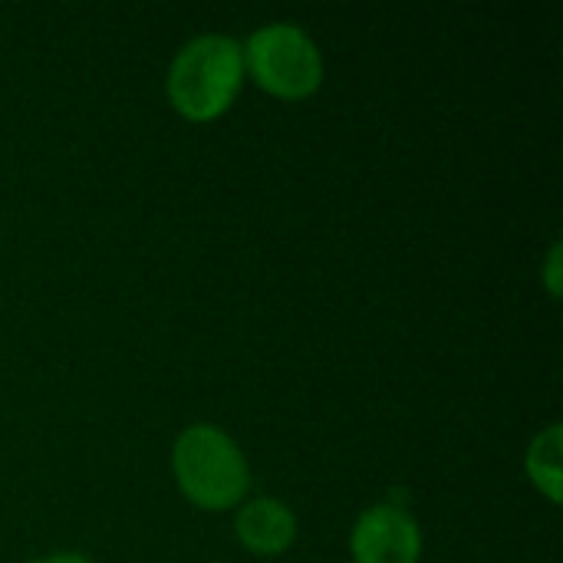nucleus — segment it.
I'll return each instance as SVG.
<instances>
[{
	"label": "nucleus",
	"instance_id": "5",
	"mask_svg": "<svg viewBox=\"0 0 563 563\" xmlns=\"http://www.w3.org/2000/svg\"><path fill=\"white\" fill-rule=\"evenodd\" d=\"M238 541L257 558H277L297 541V515L277 498H251L238 505Z\"/></svg>",
	"mask_w": 563,
	"mask_h": 563
},
{
	"label": "nucleus",
	"instance_id": "7",
	"mask_svg": "<svg viewBox=\"0 0 563 563\" xmlns=\"http://www.w3.org/2000/svg\"><path fill=\"white\" fill-rule=\"evenodd\" d=\"M558 267H561V247L554 244L551 247V257H548V287L554 297H561V280H558Z\"/></svg>",
	"mask_w": 563,
	"mask_h": 563
},
{
	"label": "nucleus",
	"instance_id": "3",
	"mask_svg": "<svg viewBox=\"0 0 563 563\" xmlns=\"http://www.w3.org/2000/svg\"><path fill=\"white\" fill-rule=\"evenodd\" d=\"M244 73L277 99H303L323 82V56L313 36L297 23L257 26L241 43Z\"/></svg>",
	"mask_w": 563,
	"mask_h": 563
},
{
	"label": "nucleus",
	"instance_id": "4",
	"mask_svg": "<svg viewBox=\"0 0 563 563\" xmlns=\"http://www.w3.org/2000/svg\"><path fill=\"white\" fill-rule=\"evenodd\" d=\"M350 551L356 563H419L422 531L406 508L376 505L353 525Z\"/></svg>",
	"mask_w": 563,
	"mask_h": 563
},
{
	"label": "nucleus",
	"instance_id": "2",
	"mask_svg": "<svg viewBox=\"0 0 563 563\" xmlns=\"http://www.w3.org/2000/svg\"><path fill=\"white\" fill-rule=\"evenodd\" d=\"M172 468L181 495L205 511L238 508L251 488V468L244 452L218 426H188L175 439Z\"/></svg>",
	"mask_w": 563,
	"mask_h": 563
},
{
	"label": "nucleus",
	"instance_id": "6",
	"mask_svg": "<svg viewBox=\"0 0 563 563\" xmlns=\"http://www.w3.org/2000/svg\"><path fill=\"white\" fill-rule=\"evenodd\" d=\"M561 452H563V432L561 426H548L541 435H534L531 449H528V475L531 482L538 485V492L561 505V485H563V465H561Z\"/></svg>",
	"mask_w": 563,
	"mask_h": 563
},
{
	"label": "nucleus",
	"instance_id": "8",
	"mask_svg": "<svg viewBox=\"0 0 563 563\" xmlns=\"http://www.w3.org/2000/svg\"><path fill=\"white\" fill-rule=\"evenodd\" d=\"M30 563H89L82 554H46V558H36Z\"/></svg>",
	"mask_w": 563,
	"mask_h": 563
},
{
	"label": "nucleus",
	"instance_id": "1",
	"mask_svg": "<svg viewBox=\"0 0 563 563\" xmlns=\"http://www.w3.org/2000/svg\"><path fill=\"white\" fill-rule=\"evenodd\" d=\"M244 86V53L228 33H201L188 40L168 66V99L191 119L208 122L231 109Z\"/></svg>",
	"mask_w": 563,
	"mask_h": 563
}]
</instances>
